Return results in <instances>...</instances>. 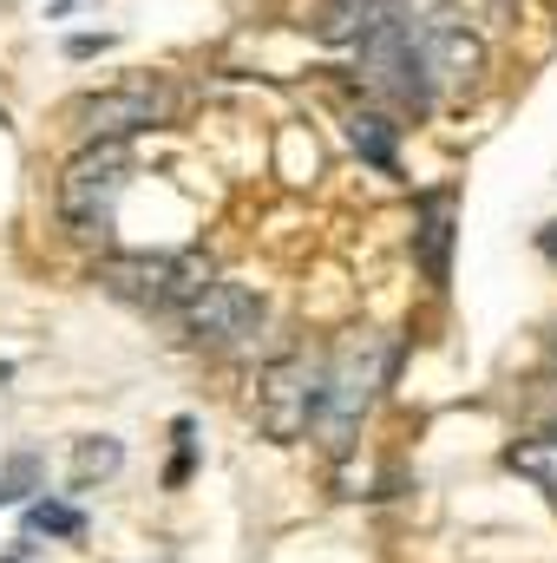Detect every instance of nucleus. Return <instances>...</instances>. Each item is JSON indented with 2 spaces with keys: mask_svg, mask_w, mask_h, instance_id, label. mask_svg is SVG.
<instances>
[{
  "mask_svg": "<svg viewBox=\"0 0 557 563\" xmlns=\"http://www.w3.org/2000/svg\"><path fill=\"white\" fill-rule=\"evenodd\" d=\"M387 341L381 334H348L328 361H321V407H315V439L328 445V452H348L354 445V432L368 426L374 413V400H381V387H387Z\"/></svg>",
  "mask_w": 557,
  "mask_h": 563,
  "instance_id": "nucleus-1",
  "label": "nucleus"
},
{
  "mask_svg": "<svg viewBox=\"0 0 557 563\" xmlns=\"http://www.w3.org/2000/svg\"><path fill=\"white\" fill-rule=\"evenodd\" d=\"M99 282H106V295L164 314V308H190L217 282V263L204 250H157V256L151 250H132V256H106L99 263Z\"/></svg>",
  "mask_w": 557,
  "mask_h": 563,
  "instance_id": "nucleus-2",
  "label": "nucleus"
},
{
  "mask_svg": "<svg viewBox=\"0 0 557 563\" xmlns=\"http://www.w3.org/2000/svg\"><path fill=\"white\" fill-rule=\"evenodd\" d=\"M125 184H132V144L125 139L86 144V151L59 170V217L92 236V230L112 223V203L125 197Z\"/></svg>",
  "mask_w": 557,
  "mask_h": 563,
  "instance_id": "nucleus-3",
  "label": "nucleus"
},
{
  "mask_svg": "<svg viewBox=\"0 0 557 563\" xmlns=\"http://www.w3.org/2000/svg\"><path fill=\"white\" fill-rule=\"evenodd\" d=\"M361 73H368V86L381 92V99H394L401 112H426L433 99H439V86H433V73H426V59H419V40H414V20H381L361 46Z\"/></svg>",
  "mask_w": 557,
  "mask_h": 563,
  "instance_id": "nucleus-4",
  "label": "nucleus"
},
{
  "mask_svg": "<svg viewBox=\"0 0 557 563\" xmlns=\"http://www.w3.org/2000/svg\"><path fill=\"white\" fill-rule=\"evenodd\" d=\"M171 112H177V99H171L164 79H119V86L79 99L73 106V125L99 144V139H139L151 125H171Z\"/></svg>",
  "mask_w": 557,
  "mask_h": 563,
  "instance_id": "nucleus-5",
  "label": "nucleus"
},
{
  "mask_svg": "<svg viewBox=\"0 0 557 563\" xmlns=\"http://www.w3.org/2000/svg\"><path fill=\"white\" fill-rule=\"evenodd\" d=\"M321 407V361L315 354H282L256 380V426L270 439H302Z\"/></svg>",
  "mask_w": 557,
  "mask_h": 563,
  "instance_id": "nucleus-6",
  "label": "nucleus"
},
{
  "mask_svg": "<svg viewBox=\"0 0 557 563\" xmlns=\"http://www.w3.org/2000/svg\"><path fill=\"white\" fill-rule=\"evenodd\" d=\"M184 328H190V341L197 347H210V354H230V347H243L256 328H263V295L250 288V282H210L190 308H184Z\"/></svg>",
  "mask_w": 557,
  "mask_h": 563,
  "instance_id": "nucleus-7",
  "label": "nucleus"
},
{
  "mask_svg": "<svg viewBox=\"0 0 557 563\" xmlns=\"http://www.w3.org/2000/svg\"><path fill=\"white\" fill-rule=\"evenodd\" d=\"M414 40H419V59H426V73H433L439 92H446V86H472V79L485 73V40H479L472 26L446 20V13H419Z\"/></svg>",
  "mask_w": 557,
  "mask_h": 563,
  "instance_id": "nucleus-8",
  "label": "nucleus"
},
{
  "mask_svg": "<svg viewBox=\"0 0 557 563\" xmlns=\"http://www.w3.org/2000/svg\"><path fill=\"white\" fill-rule=\"evenodd\" d=\"M381 20H394V7H387V0H321L308 26H315V40H321V46H361Z\"/></svg>",
  "mask_w": 557,
  "mask_h": 563,
  "instance_id": "nucleus-9",
  "label": "nucleus"
},
{
  "mask_svg": "<svg viewBox=\"0 0 557 563\" xmlns=\"http://www.w3.org/2000/svg\"><path fill=\"white\" fill-rule=\"evenodd\" d=\"M419 269L433 282L452 276V190L419 197Z\"/></svg>",
  "mask_w": 557,
  "mask_h": 563,
  "instance_id": "nucleus-10",
  "label": "nucleus"
},
{
  "mask_svg": "<svg viewBox=\"0 0 557 563\" xmlns=\"http://www.w3.org/2000/svg\"><path fill=\"white\" fill-rule=\"evenodd\" d=\"M505 472H518L525 485H538V492L557 505V432H538V439L505 445Z\"/></svg>",
  "mask_w": 557,
  "mask_h": 563,
  "instance_id": "nucleus-11",
  "label": "nucleus"
},
{
  "mask_svg": "<svg viewBox=\"0 0 557 563\" xmlns=\"http://www.w3.org/2000/svg\"><path fill=\"white\" fill-rule=\"evenodd\" d=\"M348 144H354V151H361V157H368L374 170H387V177L401 170V151H394V125H387L381 112H354V119H348Z\"/></svg>",
  "mask_w": 557,
  "mask_h": 563,
  "instance_id": "nucleus-12",
  "label": "nucleus"
},
{
  "mask_svg": "<svg viewBox=\"0 0 557 563\" xmlns=\"http://www.w3.org/2000/svg\"><path fill=\"white\" fill-rule=\"evenodd\" d=\"M119 459H125V452H119V439H86V445H79V459H73V478H79V485H86L92 472L106 478V472H119Z\"/></svg>",
  "mask_w": 557,
  "mask_h": 563,
  "instance_id": "nucleus-13",
  "label": "nucleus"
},
{
  "mask_svg": "<svg viewBox=\"0 0 557 563\" xmlns=\"http://www.w3.org/2000/svg\"><path fill=\"white\" fill-rule=\"evenodd\" d=\"M26 525H33V531H46V538H86V518H79L73 505H33V511H26Z\"/></svg>",
  "mask_w": 557,
  "mask_h": 563,
  "instance_id": "nucleus-14",
  "label": "nucleus"
},
{
  "mask_svg": "<svg viewBox=\"0 0 557 563\" xmlns=\"http://www.w3.org/2000/svg\"><path fill=\"white\" fill-rule=\"evenodd\" d=\"M33 478H40V465H33V459H13V472L0 478V505H13V498L33 485Z\"/></svg>",
  "mask_w": 557,
  "mask_h": 563,
  "instance_id": "nucleus-15",
  "label": "nucleus"
},
{
  "mask_svg": "<svg viewBox=\"0 0 557 563\" xmlns=\"http://www.w3.org/2000/svg\"><path fill=\"white\" fill-rule=\"evenodd\" d=\"M387 7H394V13H401V20H419V13H439V7H446V0H387Z\"/></svg>",
  "mask_w": 557,
  "mask_h": 563,
  "instance_id": "nucleus-16",
  "label": "nucleus"
},
{
  "mask_svg": "<svg viewBox=\"0 0 557 563\" xmlns=\"http://www.w3.org/2000/svg\"><path fill=\"white\" fill-rule=\"evenodd\" d=\"M551 367H557V341H551Z\"/></svg>",
  "mask_w": 557,
  "mask_h": 563,
  "instance_id": "nucleus-17",
  "label": "nucleus"
}]
</instances>
